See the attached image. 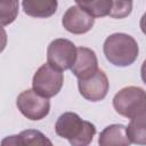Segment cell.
I'll return each mask as SVG.
<instances>
[{
  "label": "cell",
  "instance_id": "obj_13",
  "mask_svg": "<svg viewBox=\"0 0 146 146\" xmlns=\"http://www.w3.org/2000/svg\"><path fill=\"white\" fill-rule=\"evenodd\" d=\"M127 127V135L131 143L146 145V111L130 119Z\"/></svg>",
  "mask_w": 146,
  "mask_h": 146
},
{
  "label": "cell",
  "instance_id": "obj_5",
  "mask_svg": "<svg viewBox=\"0 0 146 146\" xmlns=\"http://www.w3.org/2000/svg\"><path fill=\"white\" fill-rule=\"evenodd\" d=\"M19 112L32 121H39L46 117L50 111L49 98L38 94L34 89H27L21 92L16 100Z\"/></svg>",
  "mask_w": 146,
  "mask_h": 146
},
{
  "label": "cell",
  "instance_id": "obj_4",
  "mask_svg": "<svg viewBox=\"0 0 146 146\" xmlns=\"http://www.w3.org/2000/svg\"><path fill=\"white\" fill-rule=\"evenodd\" d=\"M64 82V75L62 71L51 66L48 62L41 65L33 75L32 89L43 97L51 98L56 96Z\"/></svg>",
  "mask_w": 146,
  "mask_h": 146
},
{
  "label": "cell",
  "instance_id": "obj_3",
  "mask_svg": "<svg viewBox=\"0 0 146 146\" xmlns=\"http://www.w3.org/2000/svg\"><path fill=\"white\" fill-rule=\"evenodd\" d=\"M113 106L120 115L132 119L146 111V91L135 86L122 88L114 96Z\"/></svg>",
  "mask_w": 146,
  "mask_h": 146
},
{
  "label": "cell",
  "instance_id": "obj_8",
  "mask_svg": "<svg viewBox=\"0 0 146 146\" xmlns=\"http://www.w3.org/2000/svg\"><path fill=\"white\" fill-rule=\"evenodd\" d=\"M62 24L66 31L73 34H83L92 29L95 17L79 6H72L63 15Z\"/></svg>",
  "mask_w": 146,
  "mask_h": 146
},
{
  "label": "cell",
  "instance_id": "obj_16",
  "mask_svg": "<svg viewBox=\"0 0 146 146\" xmlns=\"http://www.w3.org/2000/svg\"><path fill=\"white\" fill-rule=\"evenodd\" d=\"M132 0H113L110 17L112 18H124L131 14Z\"/></svg>",
  "mask_w": 146,
  "mask_h": 146
},
{
  "label": "cell",
  "instance_id": "obj_6",
  "mask_svg": "<svg viewBox=\"0 0 146 146\" xmlns=\"http://www.w3.org/2000/svg\"><path fill=\"white\" fill-rule=\"evenodd\" d=\"M76 47L67 39H55L52 40L47 49L48 63L59 71L70 70L76 58Z\"/></svg>",
  "mask_w": 146,
  "mask_h": 146
},
{
  "label": "cell",
  "instance_id": "obj_18",
  "mask_svg": "<svg viewBox=\"0 0 146 146\" xmlns=\"http://www.w3.org/2000/svg\"><path fill=\"white\" fill-rule=\"evenodd\" d=\"M140 75H141V80H143V82L146 84V59H145V60L143 62V64H141Z\"/></svg>",
  "mask_w": 146,
  "mask_h": 146
},
{
  "label": "cell",
  "instance_id": "obj_1",
  "mask_svg": "<svg viewBox=\"0 0 146 146\" xmlns=\"http://www.w3.org/2000/svg\"><path fill=\"white\" fill-rule=\"evenodd\" d=\"M55 131L73 146H86L92 141L96 127L91 122L82 120L76 113L65 112L57 119Z\"/></svg>",
  "mask_w": 146,
  "mask_h": 146
},
{
  "label": "cell",
  "instance_id": "obj_11",
  "mask_svg": "<svg viewBox=\"0 0 146 146\" xmlns=\"http://www.w3.org/2000/svg\"><path fill=\"white\" fill-rule=\"evenodd\" d=\"M98 144L102 146H127L131 144L127 135V127H124L123 124H111L106 127L99 135Z\"/></svg>",
  "mask_w": 146,
  "mask_h": 146
},
{
  "label": "cell",
  "instance_id": "obj_2",
  "mask_svg": "<svg viewBox=\"0 0 146 146\" xmlns=\"http://www.w3.org/2000/svg\"><path fill=\"white\" fill-rule=\"evenodd\" d=\"M103 50L106 59L120 67L133 64L139 54L137 41L125 33H113L107 36Z\"/></svg>",
  "mask_w": 146,
  "mask_h": 146
},
{
  "label": "cell",
  "instance_id": "obj_15",
  "mask_svg": "<svg viewBox=\"0 0 146 146\" xmlns=\"http://www.w3.org/2000/svg\"><path fill=\"white\" fill-rule=\"evenodd\" d=\"M18 0H0V22L2 26L11 24L18 15Z\"/></svg>",
  "mask_w": 146,
  "mask_h": 146
},
{
  "label": "cell",
  "instance_id": "obj_14",
  "mask_svg": "<svg viewBox=\"0 0 146 146\" xmlns=\"http://www.w3.org/2000/svg\"><path fill=\"white\" fill-rule=\"evenodd\" d=\"M76 5L94 17L110 16L113 0H74Z\"/></svg>",
  "mask_w": 146,
  "mask_h": 146
},
{
  "label": "cell",
  "instance_id": "obj_12",
  "mask_svg": "<svg viewBox=\"0 0 146 146\" xmlns=\"http://www.w3.org/2000/svg\"><path fill=\"white\" fill-rule=\"evenodd\" d=\"M51 145V141L39 130H24L19 135L10 136L2 140V145Z\"/></svg>",
  "mask_w": 146,
  "mask_h": 146
},
{
  "label": "cell",
  "instance_id": "obj_9",
  "mask_svg": "<svg viewBox=\"0 0 146 146\" xmlns=\"http://www.w3.org/2000/svg\"><path fill=\"white\" fill-rule=\"evenodd\" d=\"M72 73L79 79H86L98 71V60L94 50L87 47L76 49V58L71 67Z\"/></svg>",
  "mask_w": 146,
  "mask_h": 146
},
{
  "label": "cell",
  "instance_id": "obj_10",
  "mask_svg": "<svg viewBox=\"0 0 146 146\" xmlns=\"http://www.w3.org/2000/svg\"><path fill=\"white\" fill-rule=\"evenodd\" d=\"M26 15L35 18H48L57 11V0H22Z\"/></svg>",
  "mask_w": 146,
  "mask_h": 146
},
{
  "label": "cell",
  "instance_id": "obj_7",
  "mask_svg": "<svg viewBox=\"0 0 146 146\" xmlns=\"http://www.w3.org/2000/svg\"><path fill=\"white\" fill-rule=\"evenodd\" d=\"M78 87L83 98L90 102H99L106 97L110 82L105 72L98 68V71L86 79H79Z\"/></svg>",
  "mask_w": 146,
  "mask_h": 146
},
{
  "label": "cell",
  "instance_id": "obj_17",
  "mask_svg": "<svg viewBox=\"0 0 146 146\" xmlns=\"http://www.w3.org/2000/svg\"><path fill=\"white\" fill-rule=\"evenodd\" d=\"M139 26H140V30L144 34H146V13L141 16L140 18V22H139Z\"/></svg>",
  "mask_w": 146,
  "mask_h": 146
}]
</instances>
